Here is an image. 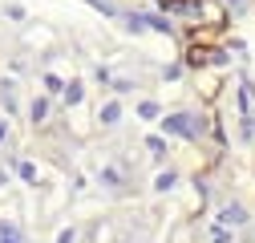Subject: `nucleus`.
<instances>
[{"mask_svg":"<svg viewBox=\"0 0 255 243\" xmlns=\"http://www.w3.org/2000/svg\"><path fill=\"white\" fill-rule=\"evenodd\" d=\"M126 118V106L118 102V98H106L102 106H98V126H106V130H114L118 122Z\"/></svg>","mask_w":255,"mask_h":243,"instance_id":"obj_1","label":"nucleus"},{"mask_svg":"<svg viewBox=\"0 0 255 243\" xmlns=\"http://www.w3.org/2000/svg\"><path fill=\"white\" fill-rule=\"evenodd\" d=\"M49 118H53V98L37 94L33 102H28V122H33V126H49Z\"/></svg>","mask_w":255,"mask_h":243,"instance_id":"obj_2","label":"nucleus"},{"mask_svg":"<svg viewBox=\"0 0 255 243\" xmlns=\"http://www.w3.org/2000/svg\"><path fill=\"white\" fill-rule=\"evenodd\" d=\"M85 102V77H65V89H61V106H81Z\"/></svg>","mask_w":255,"mask_h":243,"instance_id":"obj_3","label":"nucleus"},{"mask_svg":"<svg viewBox=\"0 0 255 243\" xmlns=\"http://www.w3.org/2000/svg\"><path fill=\"white\" fill-rule=\"evenodd\" d=\"M219 223H223V227H247V207H243V203L219 207Z\"/></svg>","mask_w":255,"mask_h":243,"instance_id":"obj_4","label":"nucleus"},{"mask_svg":"<svg viewBox=\"0 0 255 243\" xmlns=\"http://www.w3.org/2000/svg\"><path fill=\"white\" fill-rule=\"evenodd\" d=\"M186 114H190V110H174V114H162V118H158L162 134H174V138H182V130H186Z\"/></svg>","mask_w":255,"mask_h":243,"instance_id":"obj_5","label":"nucleus"},{"mask_svg":"<svg viewBox=\"0 0 255 243\" xmlns=\"http://www.w3.org/2000/svg\"><path fill=\"white\" fill-rule=\"evenodd\" d=\"M0 16L12 20V24H28V8L20 4V0H4V4H0Z\"/></svg>","mask_w":255,"mask_h":243,"instance_id":"obj_6","label":"nucleus"},{"mask_svg":"<svg viewBox=\"0 0 255 243\" xmlns=\"http://www.w3.org/2000/svg\"><path fill=\"white\" fill-rule=\"evenodd\" d=\"M41 89H45L49 98H61V89H65V77L53 73V69H45V73H41Z\"/></svg>","mask_w":255,"mask_h":243,"instance_id":"obj_7","label":"nucleus"},{"mask_svg":"<svg viewBox=\"0 0 255 243\" xmlns=\"http://www.w3.org/2000/svg\"><path fill=\"white\" fill-rule=\"evenodd\" d=\"M186 77V65H182V57L178 61H166L162 69H158V81H182Z\"/></svg>","mask_w":255,"mask_h":243,"instance_id":"obj_8","label":"nucleus"},{"mask_svg":"<svg viewBox=\"0 0 255 243\" xmlns=\"http://www.w3.org/2000/svg\"><path fill=\"white\" fill-rule=\"evenodd\" d=\"M12 170H16V178H20V182H28V187H37V166L28 162V158H16V162H12Z\"/></svg>","mask_w":255,"mask_h":243,"instance_id":"obj_9","label":"nucleus"},{"mask_svg":"<svg viewBox=\"0 0 255 243\" xmlns=\"http://www.w3.org/2000/svg\"><path fill=\"white\" fill-rule=\"evenodd\" d=\"M142 122H158V118H162V106H158L154 98H146V102H138V110H134Z\"/></svg>","mask_w":255,"mask_h":243,"instance_id":"obj_10","label":"nucleus"},{"mask_svg":"<svg viewBox=\"0 0 255 243\" xmlns=\"http://www.w3.org/2000/svg\"><path fill=\"white\" fill-rule=\"evenodd\" d=\"M0 243H24V235L12 219H0Z\"/></svg>","mask_w":255,"mask_h":243,"instance_id":"obj_11","label":"nucleus"},{"mask_svg":"<svg viewBox=\"0 0 255 243\" xmlns=\"http://www.w3.org/2000/svg\"><path fill=\"white\" fill-rule=\"evenodd\" d=\"M174 187H178V170H166V174L154 178V191H158V195H170Z\"/></svg>","mask_w":255,"mask_h":243,"instance_id":"obj_12","label":"nucleus"},{"mask_svg":"<svg viewBox=\"0 0 255 243\" xmlns=\"http://www.w3.org/2000/svg\"><path fill=\"white\" fill-rule=\"evenodd\" d=\"M146 150L154 154V162H162V158H166V138H162V134H150V138H146Z\"/></svg>","mask_w":255,"mask_h":243,"instance_id":"obj_13","label":"nucleus"},{"mask_svg":"<svg viewBox=\"0 0 255 243\" xmlns=\"http://www.w3.org/2000/svg\"><path fill=\"white\" fill-rule=\"evenodd\" d=\"M93 77H98L102 85H110V81H114V69H110V65H93Z\"/></svg>","mask_w":255,"mask_h":243,"instance_id":"obj_14","label":"nucleus"},{"mask_svg":"<svg viewBox=\"0 0 255 243\" xmlns=\"http://www.w3.org/2000/svg\"><path fill=\"white\" fill-rule=\"evenodd\" d=\"M57 243H77V231L65 227V231H57Z\"/></svg>","mask_w":255,"mask_h":243,"instance_id":"obj_15","label":"nucleus"},{"mask_svg":"<svg viewBox=\"0 0 255 243\" xmlns=\"http://www.w3.org/2000/svg\"><path fill=\"white\" fill-rule=\"evenodd\" d=\"M12 138V130H8V118H0V142H8Z\"/></svg>","mask_w":255,"mask_h":243,"instance_id":"obj_16","label":"nucleus"},{"mask_svg":"<svg viewBox=\"0 0 255 243\" xmlns=\"http://www.w3.org/2000/svg\"><path fill=\"white\" fill-rule=\"evenodd\" d=\"M0 187H8V170H0Z\"/></svg>","mask_w":255,"mask_h":243,"instance_id":"obj_17","label":"nucleus"}]
</instances>
